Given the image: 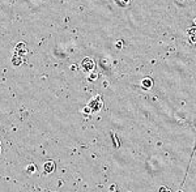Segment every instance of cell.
<instances>
[{
    "mask_svg": "<svg viewBox=\"0 0 196 192\" xmlns=\"http://www.w3.org/2000/svg\"><path fill=\"white\" fill-rule=\"evenodd\" d=\"M103 106V101L101 98V96H97L94 97L93 99H90V102L88 103V107L89 110H90V113H97V111H99Z\"/></svg>",
    "mask_w": 196,
    "mask_h": 192,
    "instance_id": "6da1fadb",
    "label": "cell"
},
{
    "mask_svg": "<svg viewBox=\"0 0 196 192\" xmlns=\"http://www.w3.org/2000/svg\"><path fill=\"white\" fill-rule=\"evenodd\" d=\"M95 68V63L93 61L92 58H85L81 61V69H83L84 73H90V72H93Z\"/></svg>",
    "mask_w": 196,
    "mask_h": 192,
    "instance_id": "7a4b0ae2",
    "label": "cell"
},
{
    "mask_svg": "<svg viewBox=\"0 0 196 192\" xmlns=\"http://www.w3.org/2000/svg\"><path fill=\"white\" fill-rule=\"evenodd\" d=\"M13 52L16 54V55H20V56H22L28 52V49H26V45H25L24 42H20V43H17L16 47H15V50H13Z\"/></svg>",
    "mask_w": 196,
    "mask_h": 192,
    "instance_id": "3957f363",
    "label": "cell"
},
{
    "mask_svg": "<svg viewBox=\"0 0 196 192\" xmlns=\"http://www.w3.org/2000/svg\"><path fill=\"white\" fill-rule=\"evenodd\" d=\"M153 86V80L149 78V77H145L144 80L141 81V88L145 89V90H149Z\"/></svg>",
    "mask_w": 196,
    "mask_h": 192,
    "instance_id": "277c9868",
    "label": "cell"
},
{
    "mask_svg": "<svg viewBox=\"0 0 196 192\" xmlns=\"http://www.w3.org/2000/svg\"><path fill=\"white\" fill-rule=\"evenodd\" d=\"M43 169H45V171L47 173V174L52 173V171L55 170V162H54V161H47V162H45Z\"/></svg>",
    "mask_w": 196,
    "mask_h": 192,
    "instance_id": "5b68a950",
    "label": "cell"
},
{
    "mask_svg": "<svg viewBox=\"0 0 196 192\" xmlns=\"http://www.w3.org/2000/svg\"><path fill=\"white\" fill-rule=\"evenodd\" d=\"M24 63V58L22 56H20V55H13L12 56V64L13 66H16V67H19V66H21V64Z\"/></svg>",
    "mask_w": 196,
    "mask_h": 192,
    "instance_id": "8992f818",
    "label": "cell"
},
{
    "mask_svg": "<svg viewBox=\"0 0 196 192\" xmlns=\"http://www.w3.org/2000/svg\"><path fill=\"white\" fill-rule=\"evenodd\" d=\"M130 1L131 0H116V4L120 7H128L130 5Z\"/></svg>",
    "mask_w": 196,
    "mask_h": 192,
    "instance_id": "52a82bcc",
    "label": "cell"
},
{
    "mask_svg": "<svg viewBox=\"0 0 196 192\" xmlns=\"http://www.w3.org/2000/svg\"><path fill=\"white\" fill-rule=\"evenodd\" d=\"M26 170H28V173H29V174H34L35 170H37V167H35V165H29L26 167Z\"/></svg>",
    "mask_w": 196,
    "mask_h": 192,
    "instance_id": "ba28073f",
    "label": "cell"
},
{
    "mask_svg": "<svg viewBox=\"0 0 196 192\" xmlns=\"http://www.w3.org/2000/svg\"><path fill=\"white\" fill-rule=\"evenodd\" d=\"M115 47H116V49H122V47H123V42L122 41H119V42H115Z\"/></svg>",
    "mask_w": 196,
    "mask_h": 192,
    "instance_id": "9c48e42d",
    "label": "cell"
}]
</instances>
